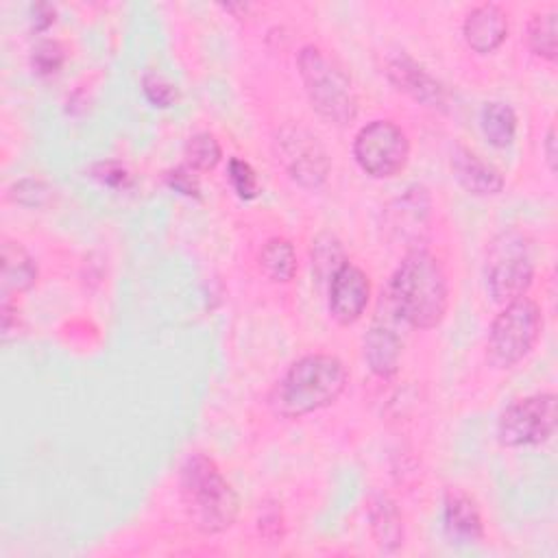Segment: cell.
Here are the masks:
<instances>
[{
  "instance_id": "d4e9b609",
  "label": "cell",
  "mask_w": 558,
  "mask_h": 558,
  "mask_svg": "<svg viewBox=\"0 0 558 558\" xmlns=\"http://www.w3.org/2000/svg\"><path fill=\"white\" fill-rule=\"evenodd\" d=\"M50 190L41 179H20L11 185L9 196L24 207H39L46 203Z\"/></svg>"
},
{
  "instance_id": "e0dca14e",
  "label": "cell",
  "mask_w": 558,
  "mask_h": 558,
  "mask_svg": "<svg viewBox=\"0 0 558 558\" xmlns=\"http://www.w3.org/2000/svg\"><path fill=\"white\" fill-rule=\"evenodd\" d=\"M37 281V264L17 242L2 244V292L4 296L26 292Z\"/></svg>"
},
{
  "instance_id": "7402d4cb",
  "label": "cell",
  "mask_w": 558,
  "mask_h": 558,
  "mask_svg": "<svg viewBox=\"0 0 558 558\" xmlns=\"http://www.w3.org/2000/svg\"><path fill=\"white\" fill-rule=\"evenodd\" d=\"M229 181H231L233 190L238 192V196L244 201H251L259 194V181H257L255 170L251 168L248 161H244L240 157L229 159Z\"/></svg>"
},
{
  "instance_id": "6da1fadb",
  "label": "cell",
  "mask_w": 558,
  "mask_h": 558,
  "mask_svg": "<svg viewBox=\"0 0 558 558\" xmlns=\"http://www.w3.org/2000/svg\"><path fill=\"white\" fill-rule=\"evenodd\" d=\"M384 294L399 320L416 329L436 327L449 305L447 275L440 262L423 248L405 253Z\"/></svg>"
},
{
  "instance_id": "f1b7e54d",
  "label": "cell",
  "mask_w": 558,
  "mask_h": 558,
  "mask_svg": "<svg viewBox=\"0 0 558 558\" xmlns=\"http://www.w3.org/2000/svg\"><path fill=\"white\" fill-rule=\"evenodd\" d=\"M31 22L35 31H46L54 22V7L48 2H37L31 7Z\"/></svg>"
},
{
  "instance_id": "7a4b0ae2",
  "label": "cell",
  "mask_w": 558,
  "mask_h": 558,
  "mask_svg": "<svg viewBox=\"0 0 558 558\" xmlns=\"http://www.w3.org/2000/svg\"><path fill=\"white\" fill-rule=\"evenodd\" d=\"M181 497L192 523L203 534H218L233 525L240 504L231 484L205 453H190L179 473Z\"/></svg>"
},
{
  "instance_id": "5b68a950",
  "label": "cell",
  "mask_w": 558,
  "mask_h": 558,
  "mask_svg": "<svg viewBox=\"0 0 558 558\" xmlns=\"http://www.w3.org/2000/svg\"><path fill=\"white\" fill-rule=\"evenodd\" d=\"M543 329L541 307L527 299L519 296L497 314L488 331V360L497 368H508L521 362L536 344Z\"/></svg>"
},
{
  "instance_id": "4316f807",
  "label": "cell",
  "mask_w": 558,
  "mask_h": 558,
  "mask_svg": "<svg viewBox=\"0 0 558 558\" xmlns=\"http://www.w3.org/2000/svg\"><path fill=\"white\" fill-rule=\"evenodd\" d=\"M96 177L107 183L109 187H124L129 183V172L124 166L116 163V161H107V163H98L96 166Z\"/></svg>"
},
{
  "instance_id": "52a82bcc",
  "label": "cell",
  "mask_w": 558,
  "mask_h": 558,
  "mask_svg": "<svg viewBox=\"0 0 558 558\" xmlns=\"http://www.w3.org/2000/svg\"><path fill=\"white\" fill-rule=\"evenodd\" d=\"M353 157L366 174L388 179L405 168L410 142L403 129L395 122L373 120L357 131L353 140Z\"/></svg>"
},
{
  "instance_id": "277c9868",
  "label": "cell",
  "mask_w": 558,
  "mask_h": 558,
  "mask_svg": "<svg viewBox=\"0 0 558 558\" xmlns=\"http://www.w3.org/2000/svg\"><path fill=\"white\" fill-rule=\"evenodd\" d=\"M296 63L307 98L318 116L333 124L351 122L357 113V96L342 65L318 46H303Z\"/></svg>"
},
{
  "instance_id": "9c48e42d",
  "label": "cell",
  "mask_w": 558,
  "mask_h": 558,
  "mask_svg": "<svg viewBox=\"0 0 558 558\" xmlns=\"http://www.w3.org/2000/svg\"><path fill=\"white\" fill-rule=\"evenodd\" d=\"M277 153L288 174L303 187L316 190L327 181L329 159L316 135L303 126H283L277 135Z\"/></svg>"
},
{
  "instance_id": "f546056e",
  "label": "cell",
  "mask_w": 558,
  "mask_h": 558,
  "mask_svg": "<svg viewBox=\"0 0 558 558\" xmlns=\"http://www.w3.org/2000/svg\"><path fill=\"white\" fill-rule=\"evenodd\" d=\"M545 159L549 163V170H556V126L551 124L545 135Z\"/></svg>"
},
{
  "instance_id": "7c38bea8",
  "label": "cell",
  "mask_w": 558,
  "mask_h": 558,
  "mask_svg": "<svg viewBox=\"0 0 558 558\" xmlns=\"http://www.w3.org/2000/svg\"><path fill=\"white\" fill-rule=\"evenodd\" d=\"M388 78L397 85V89L405 92L408 96H412L414 100H418L427 107L442 109L447 102L445 87L421 63H416L405 52L390 59Z\"/></svg>"
},
{
  "instance_id": "ac0fdd59",
  "label": "cell",
  "mask_w": 558,
  "mask_h": 558,
  "mask_svg": "<svg viewBox=\"0 0 558 558\" xmlns=\"http://www.w3.org/2000/svg\"><path fill=\"white\" fill-rule=\"evenodd\" d=\"M259 268L275 283H288L296 272V253L290 240L270 238L259 251Z\"/></svg>"
},
{
  "instance_id": "8fae6325",
  "label": "cell",
  "mask_w": 558,
  "mask_h": 558,
  "mask_svg": "<svg viewBox=\"0 0 558 558\" xmlns=\"http://www.w3.org/2000/svg\"><path fill=\"white\" fill-rule=\"evenodd\" d=\"M371 281L366 272L344 262L329 279V314L340 325H353L366 310Z\"/></svg>"
},
{
  "instance_id": "ba28073f",
  "label": "cell",
  "mask_w": 558,
  "mask_h": 558,
  "mask_svg": "<svg viewBox=\"0 0 558 558\" xmlns=\"http://www.w3.org/2000/svg\"><path fill=\"white\" fill-rule=\"evenodd\" d=\"M556 432V395L536 392L514 401L504 410L497 423L499 442L506 447H525L547 442Z\"/></svg>"
},
{
  "instance_id": "4fadbf2b",
  "label": "cell",
  "mask_w": 558,
  "mask_h": 558,
  "mask_svg": "<svg viewBox=\"0 0 558 558\" xmlns=\"http://www.w3.org/2000/svg\"><path fill=\"white\" fill-rule=\"evenodd\" d=\"M464 41L471 50L480 54H488L497 50L508 35V15L495 2L477 4L462 24Z\"/></svg>"
},
{
  "instance_id": "603a6c76",
  "label": "cell",
  "mask_w": 558,
  "mask_h": 558,
  "mask_svg": "<svg viewBox=\"0 0 558 558\" xmlns=\"http://www.w3.org/2000/svg\"><path fill=\"white\" fill-rule=\"evenodd\" d=\"M63 48L59 41L54 39H46V41H39L35 48H33V54H31V63L35 68L37 74L41 76H50V74H57L59 68L63 65Z\"/></svg>"
},
{
  "instance_id": "83f0119b",
  "label": "cell",
  "mask_w": 558,
  "mask_h": 558,
  "mask_svg": "<svg viewBox=\"0 0 558 558\" xmlns=\"http://www.w3.org/2000/svg\"><path fill=\"white\" fill-rule=\"evenodd\" d=\"M259 532L275 541V538H281L283 534V525H281V510L279 508H270V510H264L262 517H259Z\"/></svg>"
},
{
  "instance_id": "2e32d148",
  "label": "cell",
  "mask_w": 558,
  "mask_h": 558,
  "mask_svg": "<svg viewBox=\"0 0 558 558\" xmlns=\"http://www.w3.org/2000/svg\"><path fill=\"white\" fill-rule=\"evenodd\" d=\"M368 521H371V532L379 549L384 551H395L403 543V519L397 508V504L386 497L377 495L368 504Z\"/></svg>"
},
{
  "instance_id": "484cf974",
  "label": "cell",
  "mask_w": 558,
  "mask_h": 558,
  "mask_svg": "<svg viewBox=\"0 0 558 558\" xmlns=\"http://www.w3.org/2000/svg\"><path fill=\"white\" fill-rule=\"evenodd\" d=\"M166 181L172 190L185 194V196H198V177L194 174V168L179 166L166 174Z\"/></svg>"
},
{
  "instance_id": "ffe728a7",
  "label": "cell",
  "mask_w": 558,
  "mask_h": 558,
  "mask_svg": "<svg viewBox=\"0 0 558 558\" xmlns=\"http://www.w3.org/2000/svg\"><path fill=\"white\" fill-rule=\"evenodd\" d=\"M556 9L549 11H541L536 15H532L530 24H527V46L534 54L547 59V61H556Z\"/></svg>"
},
{
  "instance_id": "3957f363",
  "label": "cell",
  "mask_w": 558,
  "mask_h": 558,
  "mask_svg": "<svg viewBox=\"0 0 558 558\" xmlns=\"http://www.w3.org/2000/svg\"><path fill=\"white\" fill-rule=\"evenodd\" d=\"M347 379V368L336 355H305L281 377L272 403L283 416H303L331 405L342 395Z\"/></svg>"
},
{
  "instance_id": "9a60e30c",
  "label": "cell",
  "mask_w": 558,
  "mask_h": 558,
  "mask_svg": "<svg viewBox=\"0 0 558 558\" xmlns=\"http://www.w3.org/2000/svg\"><path fill=\"white\" fill-rule=\"evenodd\" d=\"M445 532L456 543H475L484 536V523L477 506L462 490H447L442 508Z\"/></svg>"
},
{
  "instance_id": "44dd1931",
  "label": "cell",
  "mask_w": 558,
  "mask_h": 558,
  "mask_svg": "<svg viewBox=\"0 0 558 558\" xmlns=\"http://www.w3.org/2000/svg\"><path fill=\"white\" fill-rule=\"evenodd\" d=\"M220 155L222 153H220L218 140L207 131L194 133L185 144V159H187V166L194 170L216 168V163L220 161Z\"/></svg>"
},
{
  "instance_id": "5bb4252c",
  "label": "cell",
  "mask_w": 558,
  "mask_h": 558,
  "mask_svg": "<svg viewBox=\"0 0 558 558\" xmlns=\"http://www.w3.org/2000/svg\"><path fill=\"white\" fill-rule=\"evenodd\" d=\"M451 170H453V177L458 179V183L475 196H493L504 190L501 172L493 163L482 159L477 153H473L464 146L453 148Z\"/></svg>"
},
{
  "instance_id": "d6986e66",
  "label": "cell",
  "mask_w": 558,
  "mask_h": 558,
  "mask_svg": "<svg viewBox=\"0 0 558 558\" xmlns=\"http://www.w3.org/2000/svg\"><path fill=\"white\" fill-rule=\"evenodd\" d=\"M480 124H482V133L484 137L497 146V148H506L512 144L514 133H517V116L512 111L510 105L506 102H486L480 116Z\"/></svg>"
},
{
  "instance_id": "30bf717a",
  "label": "cell",
  "mask_w": 558,
  "mask_h": 558,
  "mask_svg": "<svg viewBox=\"0 0 558 558\" xmlns=\"http://www.w3.org/2000/svg\"><path fill=\"white\" fill-rule=\"evenodd\" d=\"M381 303L386 307V314H381L379 310L371 329L364 336V360L377 377L386 379L399 371L403 342L397 327L392 325V318H399V316L390 307L386 294H381Z\"/></svg>"
},
{
  "instance_id": "cb8c5ba5",
  "label": "cell",
  "mask_w": 558,
  "mask_h": 558,
  "mask_svg": "<svg viewBox=\"0 0 558 558\" xmlns=\"http://www.w3.org/2000/svg\"><path fill=\"white\" fill-rule=\"evenodd\" d=\"M142 89H144V96L155 107H170L179 98L177 87L166 76H161L159 72H144Z\"/></svg>"
},
{
  "instance_id": "8992f818",
  "label": "cell",
  "mask_w": 558,
  "mask_h": 558,
  "mask_svg": "<svg viewBox=\"0 0 558 558\" xmlns=\"http://www.w3.org/2000/svg\"><path fill=\"white\" fill-rule=\"evenodd\" d=\"M534 277L532 248L527 238L508 229L501 231L488 248L486 286L497 303H510L527 292Z\"/></svg>"
}]
</instances>
